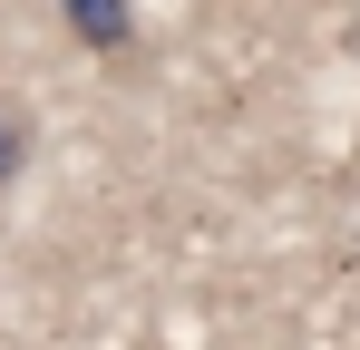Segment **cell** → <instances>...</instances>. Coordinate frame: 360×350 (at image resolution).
Masks as SVG:
<instances>
[{"label":"cell","instance_id":"cell-2","mask_svg":"<svg viewBox=\"0 0 360 350\" xmlns=\"http://www.w3.org/2000/svg\"><path fill=\"white\" fill-rule=\"evenodd\" d=\"M20 166H30V117H10V108H0V185H10Z\"/></svg>","mask_w":360,"mask_h":350},{"label":"cell","instance_id":"cell-1","mask_svg":"<svg viewBox=\"0 0 360 350\" xmlns=\"http://www.w3.org/2000/svg\"><path fill=\"white\" fill-rule=\"evenodd\" d=\"M59 20H68V39H88V49H127L136 39V10L127 0H68Z\"/></svg>","mask_w":360,"mask_h":350}]
</instances>
